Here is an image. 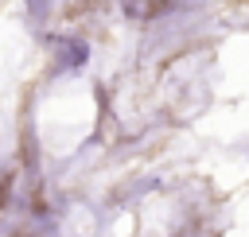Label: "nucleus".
<instances>
[]
</instances>
